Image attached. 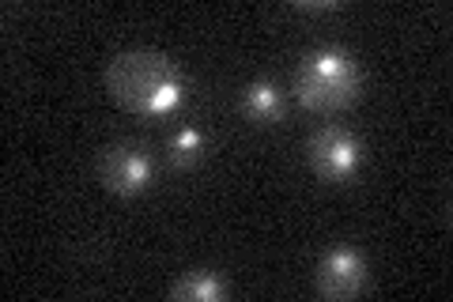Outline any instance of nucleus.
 I'll return each instance as SVG.
<instances>
[{
    "mask_svg": "<svg viewBox=\"0 0 453 302\" xmlns=\"http://www.w3.org/2000/svg\"><path fill=\"white\" fill-rule=\"evenodd\" d=\"M106 95L140 118H170L186 103V76L159 50H125L103 72Z\"/></svg>",
    "mask_w": 453,
    "mask_h": 302,
    "instance_id": "1",
    "label": "nucleus"
},
{
    "mask_svg": "<svg viewBox=\"0 0 453 302\" xmlns=\"http://www.w3.org/2000/svg\"><path fill=\"white\" fill-rule=\"evenodd\" d=\"M299 106L310 113H344L359 103L363 95V72L356 65V57L340 46H321L310 50L299 68H295V83H291Z\"/></svg>",
    "mask_w": 453,
    "mask_h": 302,
    "instance_id": "2",
    "label": "nucleus"
},
{
    "mask_svg": "<svg viewBox=\"0 0 453 302\" xmlns=\"http://www.w3.org/2000/svg\"><path fill=\"white\" fill-rule=\"evenodd\" d=\"M306 159H310V170H314L321 182L344 185V182H356V174H359L363 143L356 133H348V128L329 125V128H321V133L310 136Z\"/></svg>",
    "mask_w": 453,
    "mask_h": 302,
    "instance_id": "3",
    "label": "nucleus"
},
{
    "mask_svg": "<svg viewBox=\"0 0 453 302\" xmlns=\"http://www.w3.org/2000/svg\"><path fill=\"white\" fill-rule=\"evenodd\" d=\"M98 182L118 197H140V193H148L155 182V159L140 143H129V140L110 143V148L98 155Z\"/></svg>",
    "mask_w": 453,
    "mask_h": 302,
    "instance_id": "4",
    "label": "nucleus"
},
{
    "mask_svg": "<svg viewBox=\"0 0 453 302\" xmlns=\"http://www.w3.org/2000/svg\"><path fill=\"white\" fill-rule=\"evenodd\" d=\"M366 276H371L366 272V257L351 246H336L318 261L314 283L325 298H351L366 287Z\"/></svg>",
    "mask_w": 453,
    "mask_h": 302,
    "instance_id": "5",
    "label": "nucleus"
},
{
    "mask_svg": "<svg viewBox=\"0 0 453 302\" xmlns=\"http://www.w3.org/2000/svg\"><path fill=\"white\" fill-rule=\"evenodd\" d=\"M283 110V95L273 80H253L242 91V113L253 125H273Z\"/></svg>",
    "mask_w": 453,
    "mask_h": 302,
    "instance_id": "6",
    "label": "nucleus"
},
{
    "mask_svg": "<svg viewBox=\"0 0 453 302\" xmlns=\"http://www.w3.org/2000/svg\"><path fill=\"white\" fill-rule=\"evenodd\" d=\"M226 291H231V287H226L216 272L193 268L174 287H170V298H178V302H219Z\"/></svg>",
    "mask_w": 453,
    "mask_h": 302,
    "instance_id": "7",
    "label": "nucleus"
},
{
    "mask_svg": "<svg viewBox=\"0 0 453 302\" xmlns=\"http://www.w3.org/2000/svg\"><path fill=\"white\" fill-rule=\"evenodd\" d=\"M204 151H208L204 133L196 125H186V128H178V133H174V140H170L166 163L174 170H193V166L204 163Z\"/></svg>",
    "mask_w": 453,
    "mask_h": 302,
    "instance_id": "8",
    "label": "nucleus"
},
{
    "mask_svg": "<svg viewBox=\"0 0 453 302\" xmlns=\"http://www.w3.org/2000/svg\"><path fill=\"white\" fill-rule=\"evenodd\" d=\"M295 12H306V16H318V12H336L340 4L336 0H318V4H306V0H299V4H291Z\"/></svg>",
    "mask_w": 453,
    "mask_h": 302,
    "instance_id": "9",
    "label": "nucleus"
}]
</instances>
